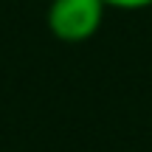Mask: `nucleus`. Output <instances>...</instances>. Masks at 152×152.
Wrapping results in <instances>:
<instances>
[{
    "label": "nucleus",
    "instance_id": "f257e3e1",
    "mask_svg": "<svg viewBox=\"0 0 152 152\" xmlns=\"http://www.w3.org/2000/svg\"><path fill=\"white\" fill-rule=\"evenodd\" d=\"M102 0H48V28L62 42H85L102 28Z\"/></svg>",
    "mask_w": 152,
    "mask_h": 152
},
{
    "label": "nucleus",
    "instance_id": "f03ea898",
    "mask_svg": "<svg viewBox=\"0 0 152 152\" xmlns=\"http://www.w3.org/2000/svg\"><path fill=\"white\" fill-rule=\"evenodd\" d=\"M107 9H127V11H135V9H147L152 6V0H102Z\"/></svg>",
    "mask_w": 152,
    "mask_h": 152
}]
</instances>
